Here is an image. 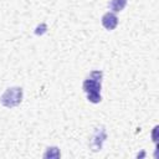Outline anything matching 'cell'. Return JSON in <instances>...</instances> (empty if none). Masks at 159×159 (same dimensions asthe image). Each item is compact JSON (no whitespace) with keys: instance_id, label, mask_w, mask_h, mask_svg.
I'll use <instances>...</instances> for the list:
<instances>
[{"instance_id":"obj_1","label":"cell","mask_w":159,"mask_h":159,"mask_svg":"<svg viewBox=\"0 0 159 159\" xmlns=\"http://www.w3.org/2000/svg\"><path fill=\"white\" fill-rule=\"evenodd\" d=\"M102 77H103V72L101 70H94L84 78L82 83V89L87 94V99L91 103L96 104L102 101V97H101Z\"/></svg>"},{"instance_id":"obj_2","label":"cell","mask_w":159,"mask_h":159,"mask_svg":"<svg viewBox=\"0 0 159 159\" xmlns=\"http://www.w3.org/2000/svg\"><path fill=\"white\" fill-rule=\"evenodd\" d=\"M22 96H24V91L21 87H17V86L9 87L1 94L0 103L6 108H15L21 103Z\"/></svg>"},{"instance_id":"obj_3","label":"cell","mask_w":159,"mask_h":159,"mask_svg":"<svg viewBox=\"0 0 159 159\" xmlns=\"http://www.w3.org/2000/svg\"><path fill=\"white\" fill-rule=\"evenodd\" d=\"M107 138V132H106V127L104 125H99L94 129L91 139H89V148L92 152H99L102 150L103 143Z\"/></svg>"},{"instance_id":"obj_4","label":"cell","mask_w":159,"mask_h":159,"mask_svg":"<svg viewBox=\"0 0 159 159\" xmlns=\"http://www.w3.org/2000/svg\"><path fill=\"white\" fill-rule=\"evenodd\" d=\"M102 25L106 30L108 31H112L117 27L118 25V17L114 12H106L103 16H102Z\"/></svg>"},{"instance_id":"obj_5","label":"cell","mask_w":159,"mask_h":159,"mask_svg":"<svg viewBox=\"0 0 159 159\" xmlns=\"http://www.w3.org/2000/svg\"><path fill=\"white\" fill-rule=\"evenodd\" d=\"M127 2H128V0H109L108 7L113 12H119L127 6Z\"/></svg>"},{"instance_id":"obj_6","label":"cell","mask_w":159,"mask_h":159,"mask_svg":"<svg viewBox=\"0 0 159 159\" xmlns=\"http://www.w3.org/2000/svg\"><path fill=\"white\" fill-rule=\"evenodd\" d=\"M42 157L43 159H58L61 157V153L57 147H48Z\"/></svg>"},{"instance_id":"obj_7","label":"cell","mask_w":159,"mask_h":159,"mask_svg":"<svg viewBox=\"0 0 159 159\" xmlns=\"http://www.w3.org/2000/svg\"><path fill=\"white\" fill-rule=\"evenodd\" d=\"M46 31H47V26H46V24H40V25L35 29V35L41 36V35H43Z\"/></svg>"},{"instance_id":"obj_8","label":"cell","mask_w":159,"mask_h":159,"mask_svg":"<svg viewBox=\"0 0 159 159\" xmlns=\"http://www.w3.org/2000/svg\"><path fill=\"white\" fill-rule=\"evenodd\" d=\"M157 132H158V125H155V127L153 128V132H152V138H153V142H154V143H157V142H158Z\"/></svg>"}]
</instances>
